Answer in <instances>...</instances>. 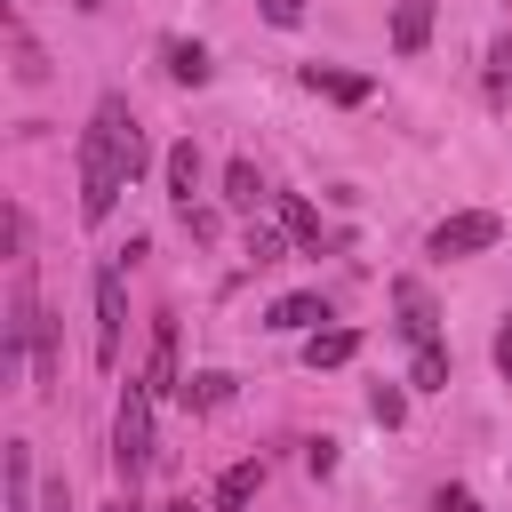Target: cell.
<instances>
[{
  "mask_svg": "<svg viewBox=\"0 0 512 512\" xmlns=\"http://www.w3.org/2000/svg\"><path fill=\"white\" fill-rule=\"evenodd\" d=\"M224 200H232V208L272 200V192H264V176H256V160H232V168H224Z\"/></svg>",
  "mask_w": 512,
  "mask_h": 512,
  "instance_id": "obj_20",
  "label": "cell"
},
{
  "mask_svg": "<svg viewBox=\"0 0 512 512\" xmlns=\"http://www.w3.org/2000/svg\"><path fill=\"white\" fill-rule=\"evenodd\" d=\"M480 88L504 104V88H512V32H496V40H488V80H480Z\"/></svg>",
  "mask_w": 512,
  "mask_h": 512,
  "instance_id": "obj_21",
  "label": "cell"
},
{
  "mask_svg": "<svg viewBox=\"0 0 512 512\" xmlns=\"http://www.w3.org/2000/svg\"><path fill=\"white\" fill-rule=\"evenodd\" d=\"M120 336H128V280L120 256L96 264V368H120Z\"/></svg>",
  "mask_w": 512,
  "mask_h": 512,
  "instance_id": "obj_3",
  "label": "cell"
},
{
  "mask_svg": "<svg viewBox=\"0 0 512 512\" xmlns=\"http://www.w3.org/2000/svg\"><path fill=\"white\" fill-rule=\"evenodd\" d=\"M496 240H504V216L464 208V216H448V224L432 232V256H440V264H456V256H480V248H496Z\"/></svg>",
  "mask_w": 512,
  "mask_h": 512,
  "instance_id": "obj_4",
  "label": "cell"
},
{
  "mask_svg": "<svg viewBox=\"0 0 512 512\" xmlns=\"http://www.w3.org/2000/svg\"><path fill=\"white\" fill-rule=\"evenodd\" d=\"M8 512H40V488H32V440H8Z\"/></svg>",
  "mask_w": 512,
  "mask_h": 512,
  "instance_id": "obj_18",
  "label": "cell"
},
{
  "mask_svg": "<svg viewBox=\"0 0 512 512\" xmlns=\"http://www.w3.org/2000/svg\"><path fill=\"white\" fill-rule=\"evenodd\" d=\"M432 512H480V504H472V488H440V496H432Z\"/></svg>",
  "mask_w": 512,
  "mask_h": 512,
  "instance_id": "obj_26",
  "label": "cell"
},
{
  "mask_svg": "<svg viewBox=\"0 0 512 512\" xmlns=\"http://www.w3.org/2000/svg\"><path fill=\"white\" fill-rule=\"evenodd\" d=\"M392 304H400V336H408V344H432V328H440L432 296H424L416 280H392Z\"/></svg>",
  "mask_w": 512,
  "mask_h": 512,
  "instance_id": "obj_10",
  "label": "cell"
},
{
  "mask_svg": "<svg viewBox=\"0 0 512 512\" xmlns=\"http://www.w3.org/2000/svg\"><path fill=\"white\" fill-rule=\"evenodd\" d=\"M120 192H128V168H120L112 120H104V112H88V128H80V216H88V224H104V216L120 208Z\"/></svg>",
  "mask_w": 512,
  "mask_h": 512,
  "instance_id": "obj_1",
  "label": "cell"
},
{
  "mask_svg": "<svg viewBox=\"0 0 512 512\" xmlns=\"http://www.w3.org/2000/svg\"><path fill=\"white\" fill-rule=\"evenodd\" d=\"M328 320V296L320 288H296V296H280L272 312H264V328H280V336H296V328H320Z\"/></svg>",
  "mask_w": 512,
  "mask_h": 512,
  "instance_id": "obj_9",
  "label": "cell"
},
{
  "mask_svg": "<svg viewBox=\"0 0 512 512\" xmlns=\"http://www.w3.org/2000/svg\"><path fill=\"white\" fill-rule=\"evenodd\" d=\"M496 376L512 384V312H504V328H496Z\"/></svg>",
  "mask_w": 512,
  "mask_h": 512,
  "instance_id": "obj_28",
  "label": "cell"
},
{
  "mask_svg": "<svg viewBox=\"0 0 512 512\" xmlns=\"http://www.w3.org/2000/svg\"><path fill=\"white\" fill-rule=\"evenodd\" d=\"M408 384H416V392H448V352H440V336H432V344H416Z\"/></svg>",
  "mask_w": 512,
  "mask_h": 512,
  "instance_id": "obj_19",
  "label": "cell"
},
{
  "mask_svg": "<svg viewBox=\"0 0 512 512\" xmlns=\"http://www.w3.org/2000/svg\"><path fill=\"white\" fill-rule=\"evenodd\" d=\"M160 176H168V200L192 208V192H200V144H192V136L168 144V152H160Z\"/></svg>",
  "mask_w": 512,
  "mask_h": 512,
  "instance_id": "obj_7",
  "label": "cell"
},
{
  "mask_svg": "<svg viewBox=\"0 0 512 512\" xmlns=\"http://www.w3.org/2000/svg\"><path fill=\"white\" fill-rule=\"evenodd\" d=\"M368 416H376V424H408V392H400V384H376V392H368Z\"/></svg>",
  "mask_w": 512,
  "mask_h": 512,
  "instance_id": "obj_22",
  "label": "cell"
},
{
  "mask_svg": "<svg viewBox=\"0 0 512 512\" xmlns=\"http://www.w3.org/2000/svg\"><path fill=\"white\" fill-rule=\"evenodd\" d=\"M8 56H16V88H40V80H48V56H40V40L24 32V16H8Z\"/></svg>",
  "mask_w": 512,
  "mask_h": 512,
  "instance_id": "obj_16",
  "label": "cell"
},
{
  "mask_svg": "<svg viewBox=\"0 0 512 512\" xmlns=\"http://www.w3.org/2000/svg\"><path fill=\"white\" fill-rule=\"evenodd\" d=\"M280 256H288V232L256 224V232H248V264H280Z\"/></svg>",
  "mask_w": 512,
  "mask_h": 512,
  "instance_id": "obj_23",
  "label": "cell"
},
{
  "mask_svg": "<svg viewBox=\"0 0 512 512\" xmlns=\"http://www.w3.org/2000/svg\"><path fill=\"white\" fill-rule=\"evenodd\" d=\"M256 488H264V456H240V464L216 480V504H208V512H248Z\"/></svg>",
  "mask_w": 512,
  "mask_h": 512,
  "instance_id": "obj_11",
  "label": "cell"
},
{
  "mask_svg": "<svg viewBox=\"0 0 512 512\" xmlns=\"http://www.w3.org/2000/svg\"><path fill=\"white\" fill-rule=\"evenodd\" d=\"M72 8H80V16H96V8H104V0H72Z\"/></svg>",
  "mask_w": 512,
  "mask_h": 512,
  "instance_id": "obj_32",
  "label": "cell"
},
{
  "mask_svg": "<svg viewBox=\"0 0 512 512\" xmlns=\"http://www.w3.org/2000/svg\"><path fill=\"white\" fill-rule=\"evenodd\" d=\"M40 512H72V488H64V480H48V488H40Z\"/></svg>",
  "mask_w": 512,
  "mask_h": 512,
  "instance_id": "obj_29",
  "label": "cell"
},
{
  "mask_svg": "<svg viewBox=\"0 0 512 512\" xmlns=\"http://www.w3.org/2000/svg\"><path fill=\"white\" fill-rule=\"evenodd\" d=\"M24 248H32V216H24V208H8V256H24Z\"/></svg>",
  "mask_w": 512,
  "mask_h": 512,
  "instance_id": "obj_24",
  "label": "cell"
},
{
  "mask_svg": "<svg viewBox=\"0 0 512 512\" xmlns=\"http://www.w3.org/2000/svg\"><path fill=\"white\" fill-rule=\"evenodd\" d=\"M176 400L208 416V408H224V400H232V376H224V368H192V376L176 384Z\"/></svg>",
  "mask_w": 512,
  "mask_h": 512,
  "instance_id": "obj_17",
  "label": "cell"
},
{
  "mask_svg": "<svg viewBox=\"0 0 512 512\" xmlns=\"http://www.w3.org/2000/svg\"><path fill=\"white\" fill-rule=\"evenodd\" d=\"M432 8H440V0H392V48H400V56H416V48L432 40Z\"/></svg>",
  "mask_w": 512,
  "mask_h": 512,
  "instance_id": "obj_12",
  "label": "cell"
},
{
  "mask_svg": "<svg viewBox=\"0 0 512 512\" xmlns=\"http://www.w3.org/2000/svg\"><path fill=\"white\" fill-rule=\"evenodd\" d=\"M160 512H200V504H192V496H176V504H160Z\"/></svg>",
  "mask_w": 512,
  "mask_h": 512,
  "instance_id": "obj_30",
  "label": "cell"
},
{
  "mask_svg": "<svg viewBox=\"0 0 512 512\" xmlns=\"http://www.w3.org/2000/svg\"><path fill=\"white\" fill-rule=\"evenodd\" d=\"M96 112L112 120V144H120V168H128V184L152 168V144H144V128H136V112L120 104V96H96Z\"/></svg>",
  "mask_w": 512,
  "mask_h": 512,
  "instance_id": "obj_5",
  "label": "cell"
},
{
  "mask_svg": "<svg viewBox=\"0 0 512 512\" xmlns=\"http://www.w3.org/2000/svg\"><path fill=\"white\" fill-rule=\"evenodd\" d=\"M160 64H168V80H176V88H200V80L216 72L200 40H160Z\"/></svg>",
  "mask_w": 512,
  "mask_h": 512,
  "instance_id": "obj_13",
  "label": "cell"
},
{
  "mask_svg": "<svg viewBox=\"0 0 512 512\" xmlns=\"http://www.w3.org/2000/svg\"><path fill=\"white\" fill-rule=\"evenodd\" d=\"M264 16H272V24L288 32V24H304V0H264Z\"/></svg>",
  "mask_w": 512,
  "mask_h": 512,
  "instance_id": "obj_27",
  "label": "cell"
},
{
  "mask_svg": "<svg viewBox=\"0 0 512 512\" xmlns=\"http://www.w3.org/2000/svg\"><path fill=\"white\" fill-rule=\"evenodd\" d=\"M304 464H312V480H328V472H336V440H312V448H304Z\"/></svg>",
  "mask_w": 512,
  "mask_h": 512,
  "instance_id": "obj_25",
  "label": "cell"
},
{
  "mask_svg": "<svg viewBox=\"0 0 512 512\" xmlns=\"http://www.w3.org/2000/svg\"><path fill=\"white\" fill-rule=\"evenodd\" d=\"M152 464H160V440H152V384H128V392H120V416H112V472L136 488Z\"/></svg>",
  "mask_w": 512,
  "mask_h": 512,
  "instance_id": "obj_2",
  "label": "cell"
},
{
  "mask_svg": "<svg viewBox=\"0 0 512 512\" xmlns=\"http://www.w3.org/2000/svg\"><path fill=\"white\" fill-rule=\"evenodd\" d=\"M112 512H144V504H136V496H120V504H112Z\"/></svg>",
  "mask_w": 512,
  "mask_h": 512,
  "instance_id": "obj_31",
  "label": "cell"
},
{
  "mask_svg": "<svg viewBox=\"0 0 512 512\" xmlns=\"http://www.w3.org/2000/svg\"><path fill=\"white\" fill-rule=\"evenodd\" d=\"M360 352V328H312L304 336V368H344Z\"/></svg>",
  "mask_w": 512,
  "mask_h": 512,
  "instance_id": "obj_14",
  "label": "cell"
},
{
  "mask_svg": "<svg viewBox=\"0 0 512 512\" xmlns=\"http://www.w3.org/2000/svg\"><path fill=\"white\" fill-rule=\"evenodd\" d=\"M304 88L328 96V104H368V96H376L368 72H336V64H304Z\"/></svg>",
  "mask_w": 512,
  "mask_h": 512,
  "instance_id": "obj_6",
  "label": "cell"
},
{
  "mask_svg": "<svg viewBox=\"0 0 512 512\" xmlns=\"http://www.w3.org/2000/svg\"><path fill=\"white\" fill-rule=\"evenodd\" d=\"M152 392H176L184 376H176V312H160L152 320V376H144Z\"/></svg>",
  "mask_w": 512,
  "mask_h": 512,
  "instance_id": "obj_15",
  "label": "cell"
},
{
  "mask_svg": "<svg viewBox=\"0 0 512 512\" xmlns=\"http://www.w3.org/2000/svg\"><path fill=\"white\" fill-rule=\"evenodd\" d=\"M272 208H280V232H288L296 248H312V256L328 248V224H320V208H312V200H296V192H280Z\"/></svg>",
  "mask_w": 512,
  "mask_h": 512,
  "instance_id": "obj_8",
  "label": "cell"
}]
</instances>
